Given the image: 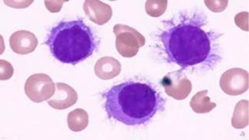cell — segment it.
Here are the masks:
<instances>
[{
    "label": "cell",
    "instance_id": "1",
    "mask_svg": "<svg viewBox=\"0 0 249 140\" xmlns=\"http://www.w3.org/2000/svg\"><path fill=\"white\" fill-rule=\"evenodd\" d=\"M109 119L129 126L144 124L163 109V99L152 86L126 82L103 94Z\"/></svg>",
    "mask_w": 249,
    "mask_h": 140
},
{
    "label": "cell",
    "instance_id": "2",
    "mask_svg": "<svg viewBox=\"0 0 249 140\" xmlns=\"http://www.w3.org/2000/svg\"><path fill=\"white\" fill-rule=\"evenodd\" d=\"M160 39L168 61L184 68L204 63L212 54L211 35L193 20L170 27Z\"/></svg>",
    "mask_w": 249,
    "mask_h": 140
},
{
    "label": "cell",
    "instance_id": "3",
    "mask_svg": "<svg viewBox=\"0 0 249 140\" xmlns=\"http://www.w3.org/2000/svg\"><path fill=\"white\" fill-rule=\"evenodd\" d=\"M46 45L54 58L65 64H78L97 49L93 32L82 19L60 22L50 31Z\"/></svg>",
    "mask_w": 249,
    "mask_h": 140
},
{
    "label": "cell",
    "instance_id": "4",
    "mask_svg": "<svg viewBox=\"0 0 249 140\" xmlns=\"http://www.w3.org/2000/svg\"><path fill=\"white\" fill-rule=\"evenodd\" d=\"M113 32L116 36L117 51L124 58L134 57L146 42L145 37L139 31L127 25L116 24Z\"/></svg>",
    "mask_w": 249,
    "mask_h": 140
},
{
    "label": "cell",
    "instance_id": "5",
    "mask_svg": "<svg viewBox=\"0 0 249 140\" xmlns=\"http://www.w3.org/2000/svg\"><path fill=\"white\" fill-rule=\"evenodd\" d=\"M26 95L35 103H41L53 97L55 84L46 74H34L27 79L24 86Z\"/></svg>",
    "mask_w": 249,
    "mask_h": 140
},
{
    "label": "cell",
    "instance_id": "6",
    "mask_svg": "<svg viewBox=\"0 0 249 140\" xmlns=\"http://www.w3.org/2000/svg\"><path fill=\"white\" fill-rule=\"evenodd\" d=\"M220 85L228 95H241L249 89V72L242 69H231L222 75Z\"/></svg>",
    "mask_w": 249,
    "mask_h": 140
},
{
    "label": "cell",
    "instance_id": "7",
    "mask_svg": "<svg viewBox=\"0 0 249 140\" xmlns=\"http://www.w3.org/2000/svg\"><path fill=\"white\" fill-rule=\"evenodd\" d=\"M165 93L175 100L186 98L192 91V83L181 71L170 72L161 81Z\"/></svg>",
    "mask_w": 249,
    "mask_h": 140
},
{
    "label": "cell",
    "instance_id": "8",
    "mask_svg": "<svg viewBox=\"0 0 249 140\" xmlns=\"http://www.w3.org/2000/svg\"><path fill=\"white\" fill-rule=\"evenodd\" d=\"M78 100L77 93L73 88L64 83L56 84V90L53 98L48 101L50 107L57 110H65L72 107Z\"/></svg>",
    "mask_w": 249,
    "mask_h": 140
},
{
    "label": "cell",
    "instance_id": "9",
    "mask_svg": "<svg viewBox=\"0 0 249 140\" xmlns=\"http://www.w3.org/2000/svg\"><path fill=\"white\" fill-rule=\"evenodd\" d=\"M37 44L38 41L36 36L28 31H17L10 37V48L17 54H27L33 52Z\"/></svg>",
    "mask_w": 249,
    "mask_h": 140
},
{
    "label": "cell",
    "instance_id": "10",
    "mask_svg": "<svg viewBox=\"0 0 249 140\" xmlns=\"http://www.w3.org/2000/svg\"><path fill=\"white\" fill-rule=\"evenodd\" d=\"M84 10L89 19L98 25H104L112 17V9L111 6L97 0L85 1Z\"/></svg>",
    "mask_w": 249,
    "mask_h": 140
},
{
    "label": "cell",
    "instance_id": "11",
    "mask_svg": "<svg viewBox=\"0 0 249 140\" xmlns=\"http://www.w3.org/2000/svg\"><path fill=\"white\" fill-rule=\"evenodd\" d=\"M122 70L121 63L112 57H103L96 62L94 72L101 80H111L119 76Z\"/></svg>",
    "mask_w": 249,
    "mask_h": 140
},
{
    "label": "cell",
    "instance_id": "12",
    "mask_svg": "<svg viewBox=\"0 0 249 140\" xmlns=\"http://www.w3.org/2000/svg\"><path fill=\"white\" fill-rule=\"evenodd\" d=\"M207 93V89L198 92L191 100V107L197 114H206L216 107V104L210 101Z\"/></svg>",
    "mask_w": 249,
    "mask_h": 140
},
{
    "label": "cell",
    "instance_id": "13",
    "mask_svg": "<svg viewBox=\"0 0 249 140\" xmlns=\"http://www.w3.org/2000/svg\"><path fill=\"white\" fill-rule=\"evenodd\" d=\"M67 123L69 128L72 132H81L85 129L89 124L88 112L84 109H75L69 114L67 117Z\"/></svg>",
    "mask_w": 249,
    "mask_h": 140
},
{
    "label": "cell",
    "instance_id": "14",
    "mask_svg": "<svg viewBox=\"0 0 249 140\" xmlns=\"http://www.w3.org/2000/svg\"><path fill=\"white\" fill-rule=\"evenodd\" d=\"M249 124V101L242 100L236 105L232 125L235 128H244Z\"/></svg>",
    "mask_w": 249,
    "mask_h": 140
},
{
    "label": "cell",
    "instance_id": "15",
    "mask_svg": "<svg viewBox=\"0 0 249 140\" xmlns=\"http://www.w3.org/2000/svg\"><path fill=\"white\" fill-rule=\"evenodd\" d=\"M167 0H158V1H146V11L148 15L158 18L163 15L167 8Z\"/></svg>",
    "mask_w": 249,
    "mask_h": 140
},
{
    "label": "cell",
    "instance_id": "16",
    "mask_svg": "<svg viewBox=\"0 0 249 140\" xmlns=\"http://www.w3.org/2000/svg\"><path fill=\"white\" fill-rule=\"evenodd\" d=\"M205 4L212 11L221 12L228 6V1H205Z\"/></svg>",
    "mask_w": 249,
    "mask_h": 140
},
{
    "label": "cell",
    "instance_id": "17",
    "mask_svg": "<svg viewBox=\"0 0 249 140\" xmlns=\"http://www.w3.org/2000/svg\"><path fill=\"white\" fill-rule=\"evenodd\" d=\"M248 18H249V14L248 12H244V13H240V14L236 15L235 23L241 29L245 30L248 31V27L244 25V22L248 24Z\"/></svg>",
    "mask_w": 249,
    "mask_h": 140
}]
</instances>
